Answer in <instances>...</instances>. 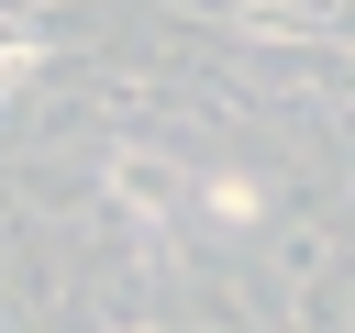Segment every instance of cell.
I'll list each match as a JSON object with an SVG mask.
<instances>
[{
	"mask_svg": "<svg viewBox=\"0 0 355 333\" xmlns=\"http://www.w3.org/2000/svg\"><path fill=\"white\" fill-rule=\"evenodd\" d=\"M111 200H122V211H144V222H166V211H178V166H166V155H144V144H122V155H111Z\"/></svg>",
	"mask_w": 355,
	"mask_h": 333,
	"instance_id": "obj_1",
	"label": "cell"
},
{
	"mask_svg": "<svg viewBox=\"0 0 355 333\" xmlns=\"http://www.w3.org/2000/svg\"><path fill=\"white\" fill-rule=\"evenodd\" d=\"M266 211H277V200H266L244 166H211V178H200V222H211V233H266Z\"/></svg>",
	"mask_w": 355,
	"mask_h": 333,
	"instance_id": "obj_2",
	"label": "cell"
}]
</instances>
